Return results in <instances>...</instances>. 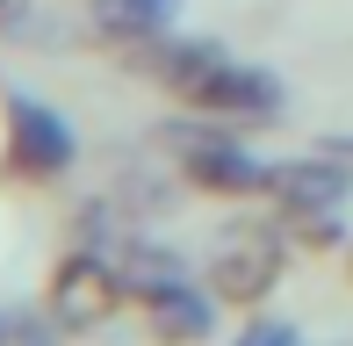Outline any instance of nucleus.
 Instances as JSON below:
<instances>
[{
	"instance_id": "nucleus-1",
	"label": "nucleus",
	"mask_w": 353,
	"mask_h": 346,
	"mask_svg": "<svg viewBox=\"0 0 353 346\" xmlns=\"http://www.w3.org/2000/svg\"><path fill=\"white\" fill-rule=\"evenodd\" d=\"M144 72L166 80L188 108H202V116H231V123H274L281 116V87L267 80V72L210 51V43H159V51L144 58Z\"/></svg>"
},
{
	"instance_id": "nucleus-2",
	"label": "nucleus",
	"mask_w": 353,
	"mask_h": 346,
	"mask_svg": "<svg viewBox=\"0 0 353 346\" xmlns=\"http://www.w3.org/2000/svg\"><path fill=\"white\" fill-rule=\"evenodd\" d=\"M181 173L195 187H210V195H260V187H274V166L252 159L231 137H181Z\"/></svg>"
},
{
	"instance_id": "nucleus-3",
	"label": "nucleus",
	"mask_w": 353,
	"mask_h": 346,
	"mask_svg": "<svg viewBox=\"0 0 353 346\" xmlns=\"http://www.w3.org/2000/svg\"><path fill=\"white\" fill-rule=\"evenodd\" d=\"M14 166L22 173H65L72 166V123L58 116V108H43V101H14Z\"/></svg>"
},
{
	"instance_id": "nucleus-4",
	"label": "nucleus",
	"mask_w": 353,
	"mask_h": 346,
	"mask_svg": "<svg viewBox=\"0 0 353 346\" xmlns=\"http://www.w3.org/2000/svg\"><path fill=\"white\" fill-rule=\"evenodd\" d=\"M274 195H281V210H296V216H325V210H339L353 195V173L332 166V159H303V166L274 173Z\"/></svg>"
},
{
	"instance_id": "nucleus-5",
	"label": "nucleus",
	"mask_w": 353,
	"mask_h": 346,
	"mask_svg": "<svg viewBox=\"0 0 353 346\" xmlns=\"http://www.w3.org/2000/svg\"><path fill=\"white\" fill-rule=\"evenodd\" d=\"M144 296H152V325H159L166 339H210L216 310H210V296H202V289L159 274V281H144Z\"/></svg>"
},
{
	"instance_id": "nucleus-6",
	"label": "nucleus",
	"mask_w": 353,
	"mask_h": 346,
	"mask_svg": "<svg viewBox=\"0 0 353 346\" xmlns=\"http://www.w3.org/2000/svg\"><path fill=\"white\" fill-rule=\"evenodd\" d=\"M173 8L181 0H94V22L108 37H123V43H152V37H166Z\"/></svg>"
},
{
	"instance_id": "nucleus-7",
	"label": "nucleus",
	"mask_w": 353,
	"mask_h": 346,
	"mask_svg": "<svg viewBox=\"0 0 353 346\" xmlns=\"http://www.w3.org/2000/svg\"><path fill=\"white\" fill-rule=\"evenodd\" d=\"M274 274H281L274 245H245V253H223L216 260V289L231 296V303H252L260 289H274Z\"/></svg>"
},
{
	"instance_id": "nucleus-8",
	"label": "nucleus",
	"mask_w": 353,
	"mask_h": 346,
	"mask_svg": "<svg viewBox=\"0 0 353 346\" xmlns=\"http://www.w3.org/2000/svg\"><path fill=\"white\" fill-rule=\"evenodd\" d=\"M238 346H296V332H288V325H252Z\"/></svg>"
},
{
	"instance_id": "nucleus-9",
	"label": "nucleus",
	"mask_w": 353,
	"mask_h": 346,
	"mask_svg": "<svg viewBox=\"0 0 353 346\" xmlns=\"http://www.w3.org/2000/svg\"><path fill=\"white\" fill-rule=\"evenodd\" d=\"M0 22H14V0H0Z\"/></svg>"
}]
</instances>
